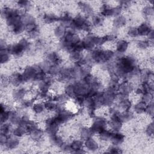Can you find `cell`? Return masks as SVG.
Returning <instances> with one entry per match:
<instances>
[{"label": "cell", "instance_id": "1", "mask_svg": "<svg viewBox=\"0 0 154 154\" xmlns=\"http://www.w3.org/2000/svg\"><path fill=\"white\" fill-rule=\"evenodd\" d=\"M40 70L42 69L38 64L28 66L25 67L22 73H20L23 84L32 81L34 82L37 73Z\"/></svg>", "mask_w": 154, "mask_h": 154}, {"label": "cell", "instance_id": "2", "mask_svg": "<svg viewBox=\"0 0 154 154\" xmlns=\"http://www.w3.org/2000/svg\"><path fill=\"white\" fill-rule=\"evenodd\" d=\"M107 123L108 122L105 117L95 116L91 121L90 128L94 134H98L102 130L106 128Z\"/></svg>", "mask_w": 154, "mask_h": 154}, {"label": "cell", "instance_id": "3", "mask_svg": "<svg viewBox=\"0 0 154 154\" xmlns=\"http://www.w3.org/2000/svg\"><path fill=\"white\" fill-rule=\"evenodd\" d=\"M76 96L86 97L89 91V85L82 80L73 82Z\"/></svg>", "mask_w": 154, "mask_h": 154}, {"label": "cell", "instance_id": "4", "mask_svg": "<svg viewBox=\"0 0 154 154\" xmlns=\"http://www.w3.org/2000/svg\"><path fill=\"white\" fill-rule=\"evenodd\" d=\"M28 90L22 87H19L14 88L11 92V96L16 101L21 102L25 97Z\"/></svg>", "mask_w": 154, "mask_h": 154}, {"label": "cell", "instance_id": "5", "mask_svg": "<svg viewBox=\"0 0 154 154\" xmlns=\"http://www.w3.org/2000/svg\"><path fill=\"white\" fill-rule=\"evenodd\" d=\"M84 147L88 151L96 152L99 149L100 146L99 143L92 137L84 140Z\"/></svg>", "mask_w": 154, "mask_h": 154}, {"label": "cell", "instance_id": "6", "mask_svg": "<svg viewBox=\"0 0 154 154\" xmlns=\"http://www.w3.org/2000/svg\"><path fill=\"white\" fill-rule=\"evenodd\" d=\"M138 36L147 37L149 33L153 29L150 23L148 22H143L137 26Z\"/></svg>", "mask_w": 154, "mask_h": 154}, {"label": "cell", "instance_id": "7", "mask_svg": "<svg viewBox=\"0 0 154 154\" xmlns=\"http://www.w3.org/2000/svg\"><path fill=\"white\" fill-rule=\"evenodd\" d=\"M128 22V19L123 14H120L114 17L112 21V28L116 29L122 28L124 27Z\"/></svg>", "mask_w": 154, "mask_h": 154}, {"label": "cell", "instance_id": "8", "mask_svg": "<svg viewBox=\"0 0 154 154\" xmlns=\"http://www.w3.org/2000/svg\"><path fill=\"white\" fill-rule=\"evenodd\" d=\"M72 152L82 153L84 152V141L81 138H75L70 142Z\"/></svg>", "mask_w": 154, "mask_h": 154}, {"label": "cell", "instance_id": "9", "mask_svg": "<svg viewBox=\"0 0 154 154\" xmlns=\"http://www.w3.org/2000/svg\"><path fill=\"white\" fill-rule=\"evenodd\" d=\"M20 144V140L19 137L14 135H9L7 137L6 143L4 145V147L7 149L13 150L16 149Z\"/></svg>", "mask_w": 154, "mask_h": 154}, {"label": "cell", "instance_id": "10", "mask_svg": "<svg viewBox=\"0 0 154 154\" xmlns=\"http://www.w3.org/2000/svg\"><path fill=\"white\" fill-rule=\"evenodd\" d=\"M78 6L85 16H92L94 14V10L93 9L92 5L87 2H79L78 3Z\"/></svg>", "mask_w": 154, "mask_h": 154}, {"label": "cell", "instance_id": "11", "mask_svg": "<svg viewBox=\"0 0 154 154\" xmlns=\"http://www.w3.org/2000/svg\"><path fill=\"white\" fill-rule=\"evenodd\" d=\"M129 43L126 40L124 39H120L116 42V48L115 49L116 50V52L122 55L128 51L129 48Z\"/></svg>", "mask_w": 154, "mask_h": 154}, {"label": "cell", "instance_id": "12", "mask_svg": "<svg viewBox=\"0 0 154 154\" xmlns=\"http://www.w3.org/2000/svg\"><path fill=\"white\" fill-rule=\"evenodd\" d=\"M28 134L31 140L35 142H40L43 139L44 135V130L42 128L38 127L37 128L29 132Z\"/></svg>", "mask_w": 154, "mask_h": 154}, {"label": "cell", "instance_id": "13", "mask_svg": "<svg viewBox=\"0 0 154 154\" xmlns=\"http://www.w3.org/2000/svg\"><path fill=\"white\" fill-rule=\"evenodd\" d=\"M125 136L123 134L120 132H112L109 141L112 144L119 146L123 143Z\"/></svg>", "mask_w": 154, "mask_h": 154}, {"label": "cell", "instance_id": "14", "mask_svg": "<svg viewBox=\"0 0 154 154\" xmlns=\"http://www.w3.org/2000/svg\"><path fill=\"white\" fill-rule=\"evenodd\" d=\"M9 83L14 87H19L23 84L21 74L19 72H13L9 76Z\"/></svg>", "mask_w": 154, "mask_h": 154}, {"label": "cell", "instance_id": "15", "mask_svg": "<svg viewBox=\"0 0 154 154\" xmlns=\"http://www.w3.org/2000/svg\"><path fill=\"white\" fill-rule=\"evenodd\" d=\"M112 132H120L123 128V123L119 119H109L107 123Z\"/></svg>", "mask_w": 154, "mask_h": 154}, {"label": "cell", "instance_id": "16", "mask_svg": "<svg viewBox=\"0 0 154 154\" xmlns=\"http://www.w3.org/2000/svg\"><path fill=\"white\" fill-rule=\"evenodd\" d=\"M43 20L46 24H52L59 20V16L54 12H47L43 14Z\"/></svg>", "mask_w": 154, "mask_h": 154}, {"label": "cell", "instance_id": "17", "mask_svg": "<svg viewBox=\"0 0 154 154\" xmlns=\"http://www.w3.org/2000/svg\"><path fill=\"white\" fill-rule=\"evenodd\" d=\"M66 28L61 24L56 25L53 29V34L56 38L61 40L66 33Z\"/></svg>", "mask_w": 154, "mask_h": 154}, {"label": "cell", "instance_id": "18", "mask_svg": "<svg viewBox=\"0 0 154 154\" xmlns=\"http://www.w3.org/2000/svg\"><path fill=\"white\" fill-rule=\"evenodd\" d=\"M94 134L90 129V126H83L79 130V138L85 140L90 137H93Z\"/></svg>", "mask_w": 154, "mask_h": 154}, {"label": "cell", "instance_id": "19", "mask_svg": "<svg viewBox=\"0 0 154 154\" xmlns=\"http://www.w3.org/2000/svg\"><path fill=\"white\" fill-rule=\"evenodd\" d=\"M134 118V114L131 110L123 111L119 114V120L123 123H128L132 120Z\"/></svg>", "mask_w": 154, "mask_h": 154}, {"label": "cell", "instance_id": "20", "mask_svg": "<svg viewBox=\"0 0 154 154\" xmlns=\"http://www.w3.org/2000/svg\"><path fill=\"white\" fill-rule=\"evenodd\" d=\"M91 17V24L92 26L95 27L96 28L103 26L105 22L104 17L103 16H102L100 14H94Z\"/></svg>", "mask_w": 154, "mask_h": 154}, {"label": "cell", "instance_id": "21", "mask_svg": "<svg viewBox=\"0 0 154 154\" xmlns=\"http://www.w3.org/2000/svg\"><path fill=\"white\" fill-rule=\"evenodd\" d=\"M66 141L63 136L60 134H57L52 137H49V142L54 146L60 147Z\"/></svg>", "mask_w": 154, "mask_h": 154}, {"label": "cell", "instance_id": "22", "mask_svg": "<svg viewBox=\"0 0 154 154\" xmlns=\"http://www.w3.org/2000/svg\"><path fill=\"white\" fill-rule=\"evenodd\" d=\"M132 105V102L129 98H123L119 99L118 106L122 111L130 110Z\"/></svg>", "mask_w": 154, "mask_h": 154}, {"label": "cell", "instance_id": "23", "mask_svg": "<svg viewBox=\"0 0 154 154\" xmlns=\"http://www.w3.org/2000/svg\"><path fill=\"white\" fill-rule=\"evenodd\" d=\"M31 108H32V112L35 115H39V114H43L45 112V111L46 110L43 102H40V101L34 102Z\"/></svg>", "mask_w": 154, "mask_h": 154}, {"label": "cell", "instance_id": "24", "mask_svg": "<svg viewBox=\"0 0 154 154\" xmlns=\"http://www.w3.org/2000/svg\"><path fill=\"white\" fill-rule=\"evenodd\" d=\"M64 93L70 99H73L76 96L73 83H69L64 86Z\"/></svg>", "mask_w": 154, "mask_h": 154}, {"label": "cell", "instance_id": "25", "mask_svg": "<svg viewBox=\"0 0 154 154\" xmlns=\"http://www.w3.org/2000/svg\"><path fill=\"white\" fill-rule=\"evenodd\" d=\"M142 14L146 19H150L153 16V8L152 5L147 4L145 5L142 8Z\"/></svg>", "mask_w": 154, "mask_h": 154}, {"label": "cell", "instance_id": "26", "mask_svg": "<svg viewBox=\"0 0 154 154\" xmlns=\"http://www.w3.org/2000/svg\"><path fill=\"white\" fill-rule=\"evenodd\" d=\"M22 21L24 25H28L31 24H35L37 23L36 19L34 16L29 13H24L22 16Z\"/></svg>", "mask_w": 154, "mask_h": 154}, {"label": "cell", "instance_id": "27", "mask_svg": "<svg viewBox=\"0 0 154 154\" xmlns=\"http://www.w3.org/2000/svg\"><path fill=\"white\" fill-rule=\"evenodd\" d=\"M146 107V104L140 100L134 104L133 107L134 112L137 114L142 115L145 112Z\"/></svg>", "mask_w": 154, "mask_h": 154}, {"label": "cell", "instance_id": "28", "mask_svg": "<svg viewBox=\"0 0 154 154\" xmlns=\"http://www.w3.org/2000/svg\"><path fill=\"white\" fill-rule=\"evenodd\" d=\"M111 134L112 131H110L105 128L98 133L99 139L101 142H107L108 141H109Z\"/></svg>", "mask_w": 154, "mask_h": 154}, {"label": "cell", "instance_id": "29", "mask_svg": "<svg viewBox=\"0 0 154 154\" xmlns=\"http://www.w3.org/2000/svg\"><path fill=\"white\" fill-rule=\"evenodd\" d=\"M45 109L46 111L49 112L51 111H56L57 107V103L54 101L52 99H49L43 102Z\"/></svg>", "mask_w": 154, "mask_h": 154}, {"label": "cell", "instance_id": "30", "mask_svg": "<svg viewBox=\"0 0 154 154\" xmlns=\"http://www.w3.org/2000/svg\"><path fill=\"white\" fill-rule=\"evenodd\" d=\"M12 125L9 122H5L1 123L0 133L1 135H4L8 136L10 134H11Z\"/></svg>", "mask_w": 154, "mask_h": 154}, {"label": "cell", "instance_id": "31", "mask_svg": "<svg viewBox=\"0 0 154 154\" xmlns=\"http://www.w3.org/2000/svg\"><path fill=\"white\" fill-rule=\"evenodd\" d=\"M82 52H78V51H73L70 52L69 54V59L72 61L76 63L78 62L79 60H81L84 57V55H83Z\"/></svg>", "mask_w": 154, "mask_h": 154}, {"label": "cell", "instance_id": "32", "mask_svg": "<svg viewBox=\"0 0 154 154\" xmlns=\"http://www.w3.org/2000/svg\"><path fill=\"white\" fill-rule=\"evenodd\" d=\"M61 69V66H60V64H51V66L49 67V69L47 74H49L52 76H58V75L60 74Z\"/></svg>", "mask_w": 154, "mask_h": 154}, {"label": "cell", "instance_id": "33", "mask_svg": "<svg viewBox=\"0 0 154 154\" xmlns=\"http://www.w3.org/2000/svg\"><path fill=\"white\" fill-rule=\"evenodd\" d=\"M136 48L141 51H144L150 48V43L147 40H140L136 43Z\"/></svg>", "mask_w": 154, "mask_h": 154}, {"label": "cell", "instance_id": "34", "mask_svg": "<svg viewBox=\"0 0 154 154\" xmlns=\"http://www.w3.org/2000/svg\"><path fill=\"white\" fill-rule=\"evenodd\" d=\"M11 31L14 35H19L22 34L25 31V25L22 21L11 28Z\"/></svg>", "mask_w": 154, "mask_h": 154}, {"label": "cell", "instance_id": "35", "mask_svg": "<svg viewBox=\"0 0 154 154\" xmlns=\"http://www.w3.org/2000/svg\"><path fill=\"white\" fill-rule=\"evenodd\" d=\"M1 54V63L4 64L8 63L10 60V54L7 51V49H1L0 51Z\"/></svg>", "mask_w": 154, "mask_h": 154}, {"label": "cell", "instance_id": "36", "mask_svg": "<svg viewBox=\"0 0 154 154\" xmlns=\"http://www.w3.org/2000/svg\"><path fill=\"white\" fill-rule=\"evenodd\" d=\"M126 34L128 37L131 38H136L138 37V32L137 26H129L126 31Z\"/></svg>", "mask_w": 154, "mask_h": 154}, {"label": "cell", "instance_id": "37", "mask_svg": "<svg viewBox=\"0 0 154 154\" xmlns=\"http://www.w3.org/2000/svg\"><path fill=\"white\" fill-rule=\"evenodd\" d=\"M141 101L144 102V103L149 104L153 102V94L152 93L147 92L143 93L141 96Z\"/></svg>", "mask_w": 154, "mask_h": 154}, {"label": "cell", "instance_id": "38", "mask_svg": "<svg viewBox=\"0 0 154 154\" xmlns=\"http://www.w3.org/2000/svg\"><path fill=\"white\" fill-rule=\"evenodd\" d=\"M17 5L19 7V8H21L23 10H27L29 9L31 7V2L28 1H25V0H20L16 2Z\"/></svg>", "mask_w": 154, "mask_h": 154}, {"label": "cell", "instance_id": "39", "mask_svg": "<svg viewBox=\"0 0 154 154\" xmlns=\"http://www.w3.org/2000/svg\"><path fill=\"white\" fill-rule=\"evenodd\" d=\"M153 131H154L153 123L152 122H150V123H148V125L146 127L145 133L147 135V136H148L149 138L150 137L152 138L153 135Z\"/></svg>", "mask_w": 154, "mask_h": 154}, {"label": "cell", "instance_id": "40", "mask_svg": "<svg viewBox=\"0 0 154 154\" xmlns=\"http://www.w3.org/2000/svg\"><path fill=\"white\" fill-rule=\"evenodd\" d=\"M153 112H154V107H153V102H152L151 103L147 104L146 105V107L145 109V114L150 117H153Z\"/></svg>", "mask_w": 154, "mask_h": 154}, {"label": "cell", "instance_id": "41", "mask_svg": "<svg viewBox=\"0 0 154 154\" xmlns=\"http://www.w3.org/2000/svg\"><path fill=\"white\" fill-rule=\"evenodd\" d=\"M10 110L5 111L1 112V124L5 122H8L10 117Z\"/></svg>", "mask_w": 154, "mask_h": 154}, {"label": "cell", "instance_id": "42", "mask_svg": "<svg viewBox=\"0 0 154 154\" xmlns=\"http://www.w3.org/2000/svg\"><path fill=\"white\" fill-rule=\"evenodd\" d=\"M108 153H122L121 149L119 147V146L114 145L109 146L108 149Z\"/></svg>", "mask_w": 154, "mask_h": 154}, {"label": "cell", "instance_id": "43", "mask_svg": "<svg viewBox=\"0 0 154 154\" xmlns=\"http://www.w3.org/2000/svg\"><path fill=\"white\" fill-rule=\"evenodd\" d=\"M147 37L148 38V40L149 42H153L154 38V32L153 29L149 33V34L147 35Z\"/></svg>", "mask_w": 154, "mask_h": 154}]
</instances>
